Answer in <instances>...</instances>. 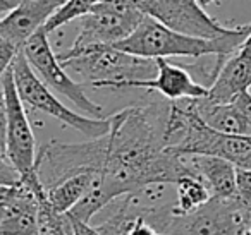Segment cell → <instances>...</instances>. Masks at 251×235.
I'll return each instance as SVG.
<instances>
[{
    "instance_id": "8992f818",
    "label": "cell",
    "mask_w": 251,
    "mask_h": 235,
    "mask_svg": "<svg viewBox=\"0 0 251 235\" xmlns=\"http://www.w3.org/2000/svg\"><path fill=\"white\" fill-rule=\"evenodd\" d=\"M12 76H14L16 90H18V94L25 103V107L28 105L35 110L43 112V114L57 118L60 124L81 132L90 139H98L110 131V115L103 118H91L86 115H81L79 112L67 108L53 94V91H50L40 81V77L33 72L23 52L16 57L14 64H12Z\"/></svg>"
},
{
    "instance_id": "e0dca14e",
    "label": "cell",
    "mask_w": 251,
    "mask_h": 235,
    "mask_svg": "<svg viewBox=\"0 0 251 235\" xmlns=\"http://www.w3.org/2000/svg\"><path fill=\"white\" fill-rule=\"evenodd\" d=\"M97 175L98 172L86 170V172L74 173V175L60 180L59 184H55V186L47 190V201L59 213H69L86 196V192L91 189Z\"/></svg>"
},
{
    "instance_id": "603a6c76",
    "label": "cell",
    "mask_w": 251,
    "mask_h": 235,
    "mask_svg": "<svg viewBox=\"0 0 251 235\" xmlns=\"http://www.w3.org/2000/svg\"><path fill=\"white\" fill-rule=\"evenodd\" d=\"M232 103H234V107L239 110V114L243 115L248 129H250V136H251V93L250 91H244V93H241Z\"/></svg>"
},
{
    "instance_id": "52a82bcc",
    "label": "cell",
    "mask_w": 251,
    "mask_h": 235,
    "mask_svg": "<svg viewBox=\"0 0 251 235\" xmlns=\"http://www.w3.org/2000/svg\"><path fill=\"white\" fill-rule=\"evenodd\" d=\"M21 52L25 53L26 60H28L33 72L40 77V81H42L50 91L67 98V100L79 110V114L83 112V114H86L88 117H91V118L105 117L101 105L95 103L93 100H90V98L86 96V93H84V84L74 81L73 77L67 74V69L62 66V62L59 60L57 53L52 50L49 33L45 31V28L36 31L35 35L25 43Z\"/></svg>"
},
{
    "instance_id": "7a4b0ae2",
    "label": "cell",
    "mask_w": 251,
    "mask_h": 235,
    "mask_svg": "<svg viewBox=\"0 0 251 235\" xmlns=\"http://www.w3.org/2000/svg\"><path fill=\"white\" fill-rule=\"evenodd\" d=\"M251 35V23L234 28V31L222 38H198L184 35L157 19L145 16L138 28L122 42L115 43L117 50L143 59H169V57H188V59H205L220 57L229 59L237 52Z\"/></svg>"
},
{
    "instance_id": "9a60e30c",
    "label": "cell",
    "mask_w": 251,
    "mask_h": 235,
    "mask_svg": "<svg viewBox=\"0 0 251 235\" xmlns=\"http://www.w3.org/2000/svg\"><path fill=\"white\" fill-rule=\"evenodd\" d=\"M188 168L198 177L212 197L234 199L236 197V166L219 156L206 155H181Z\"/></svg>"
},
{
    "instance_id": "d6986e66",
    "label": "cell",
    "mask_w": 251,
    "mask_h": 235,
    "mask_svg": "<svg viewBox=\"0 0 251 235\" xmlns=\"http://www.w3.org/2000/svg\"><path fill=\"white\" fill-rule=\"evenodd\" d=\"M236 197L241 204L251 210V170L236 166Z\"/></svg>"
},
{
    "instance_id": "6da1fadb",
    "label": "cell",
    "mask_w": 251,
    "mask_h": 235,
    "mask_svg": "<svg viewBox=\"0 0 251 235\" xmlns=\"http://www.w3.org/2000/svg\"><path fill=\"white\" fill-rule=\"evenodd\" d=\"M171 103L151 98L110 115L103 168L86 196L69 211L71 216L90 223L119 197L140 194L153 186H176L181 177L193 175L184 158L167 149L165 131Z\"/></svg>"
},
{
    "instance_id": "2e32d148",
    "label": "cell",
    "mask_w": 251,
    "mask_h": 235,
    "mask_svg": "<svg viewBox=\"0 0 251 235\" xmlns=\"http://www.w3.org/2000/svg\"><path fill=\"white\" fill-rule=\"evenodd\" d=\"M191 101L196 114L210 129L229 136H250V129L234 103H213L206 98Z\"/></svg>"
},
{
    "instance_id": "4fadbf2b",
    "label": "cell",
    "mask_w": 251,
    "mask_h": 235,
    "mask_svg": "<svg viewBox=\"0 0 251 235\" xmlns=\"http://www.w3.org/2000/svg\"><path fill=\"white\" fill-rule=\"evenodd\" d=\"M251 88V52L241 47L230 55L208 88L206 100L213 103H232L241 93Z\"/></svg>"
},
{
    "instance_id": "cb8c5ba5",
    "label": "cell",
    "mask_w": 251,
    "mask_h": 235,
    "mask_svg": "<svg viewBox=\"0 0 251 235\" xmlns=\"http://www.w3.org/2000/svg\"><path fill=\"white\" fill-rule=\"evenodd\" d=\"M69 214V213H67ZM71 220V230H73V235H101L98 227H91L88 221H83L79 218H74L69 214Z\"/></svg>"
},
{
    "instance_id": "8fae6325",
    "label": "cell",
    "mask_w": 251,
    "mask_h": 235,
    "mask_svg": "<svg viewBox=\"0 0 251 235\" xmlns=\"http://www.w3.org/2000/svg\"><path fill=\"white\" fill-rule=\"evenodd\" d=\"M157 76L153 79L145 81H126V83L115 84L112 90H153L158 94L171 101L179 100H198L208 94V88L200 84L184 67L174 66L167 59H157Z\"/></svg>"
},
{
    "instance_id": "44dd1931",
    "label": "cell",
    "mask_w": 251,
    "mask_h": 235,
    "mask_svg": "<svg viewBox=\"0 0 251 235\" xmlns=\"http://www.w3.org/2000/svg\"><path fill=\"white\" fill-rule=\"evenodd\" d=\"M21 182V173L18 172L7 155H0V186L14 187Z\"/></svg>"
},
{
    "instance_id": "83f0119b",
    "label": "cell",
    "mask_w": 251,
    "mask_h": 235,
    "mask_svg": "<svg viewBox=\"0 0 251 235\" xmlns=\"http://www.w3.org/2000/svg\"><path fill=\"white\" fill-rule=\"evenodd\" d=\"M243 47H244V48H248V50H250V52H251V35L246 38V42L243 43Z\"/></svg>"
},
{
    "instance_id": "f1b7e54d",
    "label": "cell",
    "mask_w": 251,
    "mask_h": 235,
    "mask_svg": "<svg viewBox=\"0 0 251 235\" xmlns=\"http://www.w3.org/2000/svg\"><path fill=\"white\" fill-rule=\"evenodd\" d=\"M243 235H251V225H250V227H248L246 228V232H244V234Z\"/></svg>"
},
{
    "instance_id": "ba28073f",
    "label": "cell",
    "mask_w": 251,
    "mask_h": 235,
    "mask_svg": "<svg viewBox=\"0 0 251 235\" xmlns=\"http://www.w3.org/2000/svg\"><path fill=\"white\" fill-rule=\"evenodd\" d=\"M143 18L145 14L131 0H100L77 19V33L71 48L115 45L127 38Z\"/></svg>"
},
{
    "instance_id": "4316f807",
    "label": "cell",
    "mask_w": 251,
    "mask_h": 235,
    "mask_svg": "<svg viewBox=\"0 0 251 235\" xmlns=\"http://www.w3.org/2000/svg\"><path fill=\"white\" fill-rule=\"evenodd\" d=\"M198 2H200V5H201V7L205 9L206 5H212V4H215L217 0H198Z\"/></svg>"
},
{
    "instance_id": "30bf717a",
    "label": "cell",
    "mask_w": 251,
    "mask_h": 235,
    "mask_svg": "<svg viewBox=\"0 0 251 235\" xmlns=\"http://www.w3.org/2000/svg\"><path fill=\"white\" fill-rule=\"evenodd\" d=\"M5 105H7V156L21 173V179L36 173V139L14 84L12 67L2 77Z\"/></svg>"
},
{
    "instance_id": "9c48e42d",
    "label": "cell",
    "mask_w": 251,
    "mask_h": 235,
    "mask_svg": "<svg viewBox=\"0 0 251 235\" xmlns=\"http://www.w3.org/2000/svg\"><path fill=\"white\" fill-rule=\"evenodd\" d=\"M145 16L157 19L184 35L198 38H222L234 31V28L222 26L210 18L198 0H131Z\"/></svg>"
},
{
    "instance_id": "277c9868",
    "label": "cell",
    "mask_w": 251,
    "mask_h": 235,
    "mask_svg": "<svg viewBox=\"0 0 251 235\" xmlns=\"http://www.w3.org/2000/svg\"><path fill=\"white\" fill-rule=\"evenodd\" d=\"M148 223L165 235H243L251 225V210L234 199L212 197L184 216L172 213V204H143Z\"/></svg>"
},
{
    "instance_id": "7402d4cb",
    "label": "cell",
    "mask_w": 251,
    "mask_h": 235,
    "mask_svg": "<svg viewBox=\"0 0 251 235\" xmlns=\"http://www.w3.org/2000/svg\"><path fill=\"white\" fill-rule=\"evenodd\" d=\"M0 155H7V105L0 81Z\"/></svg>"
},
{
    "instance_id": "ac0fdd59",
    "label": "cell",
    "mask_w": 251,
    "mask_h": 235,
    "mask_svg": "<svg viewBox=\"0 0 251 235\" xmlns=\"http://www.w3.org/2000/svg\"><path fill=\"white\" fill-rule=\"evenodd\" d=\"M176 187H177L176 189L177 197L172 203V213L176 216H184V214L193 213L212 199V194L206 189V186L195 175L181 177L176 182Z\"/></svg>"
},
{
    "instance_id": "ffe728a7",
    "label": "cell",
    "mask_w": 251,
    "mask_h": 235,
    "mask_svg": "<svg viewBox=\"0 0 251 235\" xmlns=\"http://www.w3.org/2000/svg\"><path fill=\"white\" fill-rule=\"evenodd\" d=\"M19 53H21L19 47H16L14 43L7 42V40L0 38V81L5 76V72L12 67V64H14L16 57Z\"/></svg>"
},
{
    "instance_id": "5bb4252c",
    "label": "cell",
    "mask_w": 251,
    "mask_h": 235,
    "mask_svg": "<svg viewBox=\"0 0 251 235\" xmlns=\"http://www.w3.org/2000/svg\"><path fill=\"white\" fill-rule=\"evenodd\" d=\"M38 196L19 182L9 204L0 211V235H42L38 221Z\"/></svg>"
},
{
    "instance_id": "7c38bea8",
    "label": "cell",
    "mask_w": 251,
    "mask_h": 235,
    "mask_svg": "<svg viewBox=\"0 0 251 235\" xmlns=\"http://www.w3.org/2000/svg\"><path fill=\"white\" fill-rule=\"evenodd\" d=\"M67 0H23L14 12L0 21V38L14 43L23 50L25 43L45 28L49 19L66 4Z\"/></svg>"
},
{
    "instance_id": "5b68a950",
    "label": "cell",
    "mask_w": 251,
    "mask_h": 235,
    "mask_svg": "<svg viewBox=\"0 0 251 235\" xmlns=\"http://www.w3.org/2000/svg\"><path fill=\"white\" fill-rule=\"evenodd\" d=\"M66 69H71L91 88H114L126 81H145L157 76V62L131 55L112 45L67 48L57 53Z\"/></svg>"
},
{
    "instance_id": "d4e9b609",
    "label": "cell",
    "mask_w": 251,
    "mask_h": 235,
    "mask_svg": "<svg viewBox=\"0 0 251 235\" xmlns=\"http://www.w3.org/2000/svg\"><path fill=\"white\" fill-rule=\"evenodd\" d=\"M21 4L23 0H0V21L7 18L11 12H14Z\"/></svg>"
},
{
    "instance_id": "3957f363",
    "label": "cell",
    "mask_w": 251,
    "mask_h": 235,
    "mask_svg": "<svg viewBox=\"0 0 251 235\" xmlns=\"http://www.w3.org/2000/svg\"><path fill=\"white\" fill-rule=\"evenodd\" d=\"M165 141L167 149L176 155L219 156L237 168L251 170V136H229L210 129L191 100L171 103Z\"/></svg>"
},
{
    "instance_id": "484cf974",
    "label": "cell",
    "mask_w": 251,
    "mask_h": 235,
    "mask_svg": "<svg viewBox=\"0 0 251 235\" xmlns=\"http://www.w3.org/2000/svg\"><path fill=\"white\" fill-rule=\"evenodd\" d=\"M14 187H7V186H0V211L4 210L9 204V201L12 199V194H14Z\"/></svg>"
}]
</instances>
